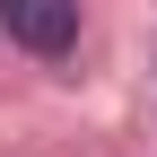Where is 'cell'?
Returning <instances> with one entry per match:
<instances>
[{
    "instance_id": "1",
    "label": "cell",
    "mask_w": 157,
    "mask_h": 157,
    "mask_svg": "<svg viewBox=\"0 0 157 157\" xmlns=\"http://www.w3.org/2000/svg\"><path fill=\"white\" fill-rule=\"evenodd\" d=\"M0 26H9V44L52 61V52L78 44V0H0Z\"/></svg>"
}]
</instances>
